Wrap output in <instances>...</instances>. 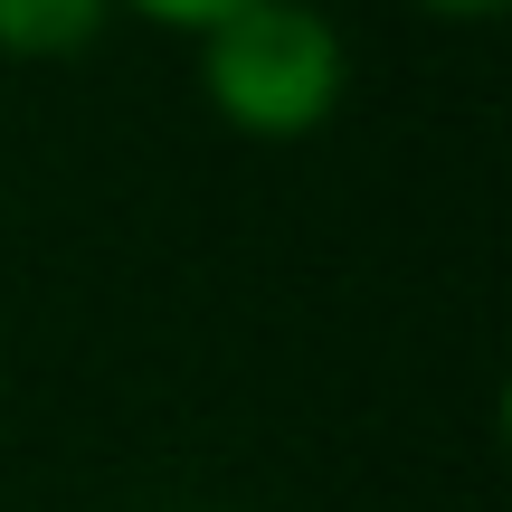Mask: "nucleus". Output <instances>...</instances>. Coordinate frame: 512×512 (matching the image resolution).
Instances as JSON below:
<instances>
[{
    "mask_svg": "<svg viewBox=\"0 0 512 512\" xmlns=\"http://www.w3.org/2000/svg\"><path fill=\"white\" fill-rule=\"evenodd\" d=\"M190 512H247V503H190Z\"/></svg>",
    "mask_w": 512,
    "mask_h": 512,
    "instance_id": "nucleus-5",
    "label": "nucleus"
},
{
    "mask_svg": "<svg viewBox=\"0 0 512 512\" xmlns=\"http://www.w3.org/2000/svg\"><path fill=\"white\" fill-rule=\"evenodd\" d=\"M114 0H0V57L10 67H76V57L105 48Z\"/></svg>",
    "mask_w": 512,
    "mask_h": 512,
    "instance_id": "nucleus-2",
    "label": "nucleus"
},
{
    "mask_svg": "<svg viewBox=\"0 0 512 512\" xmlns=\"http://www.w3.org/2000/svg\"><path fill=\"white\" fill-rule=\"evenodd\" d=\"M418 19H446V29H475V19H503L512 0H408Z\"/></svg>",
    "mask_w": 512,
    "mask_h": 512,
    "instance_id": "nucleus-4",
    "label": "nucleus"
},
{
    "mask_svg": "<svg viewBox=\"0 0 512 512\" xmlns=\"http://www.w3.org/2000/svg\"><path fill=\"white\" fill-rule=\"evenodd\" d=\"M124 19H143V29H171V38H200L219 10H238V0H114Z\"/></svg>",
    "mask_w": 512,
    "mask_h": 512,
    "instance_id": "nucleus-3",
    "label": "nucleus"
},
{
    "mask_svg": "<svg viewBox=\"0 0 512 512\" xmlns=\"http://www.w3.org/2000/svg\"><path fill=\"white\" fill-rule=\"evenodd\" d=\"M190 48H200V105L238 143H313L351 105V38L323 0H238Z\"/></svg>",
    "mask_w": 512,
    "mask_h": 512,
    "instance_id": "nucleus-1",
    "label": "nucleus"
}]
</instances>
